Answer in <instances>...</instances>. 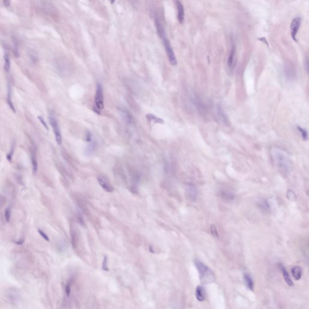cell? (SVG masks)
<instances>
[{
    "mask_svg": "<svg viewBox=\"0 0 309 309\" xmlns=\"http://www.w3.org/2000/svg\"><path fill=\"white\" fill-rule=\"evenodd\" d=\"M272 161L281 171L288 173L292 168V162L289 154L281 148L272 147L270 150Z\"/></svg>",
    "mask_w": 309,
    "mask_h": 309,
    "instance_id": "obj_1",
    "label": "cell"
},
{
    "mask_svg": "<svg viewBox=\"0 0 309 309\" xmlns=\"http://www.w3.org/2000/svg\"><path fill=\"white\" fill-rule=\"evenodd\" d=\"M194 264L198 270L202 284L209 285L215 281L216 277L214 274L207 265L198 259L194 260Z\"/></svg>",
    "mask_w": 309,
    "mask_h": 309,
    "instance_id": "obj_2",
    "label": "cell"
},
{
    "mask_svg": "<svg viewBox=\"0 0 309 309\" xmlns=\"http://www.w3.org/2000/svg\"><path fill=\"white\" fill-rule=\"evenodd\" d=\"M163 41V44L165 48V50L166 52V53L167 55L169 61L170 62V64L173 66H175L177 65V59L175 56V53L171 48V46L170 45V41L168 40L167 38L163 39L162 40Z\"/></svg>",
    "mask_w": 309,
    "mask_h": 309,
    "instance_id": "obj_3",
    "label": "cell"
},
{
    "mask_svg": "<svg viewBox=\"0 0 309 309\" xmlns=\"http://www.w3.org/2000/svg\"><path fill=\"white\" fill-rule=\"evenodd\" d=\"M95 108L100 110L104 109V99L103 87L100 84H97L95 95Z\"/></svg>",
    "mask_w": 309,
    "mask_h": 309,
    "instance_id": "obj_4",
    "label": "cell"
},
{
    "mask_svg": "<svg viewBox=\"0 0 309 309\" xmlns=\"http://www.w3.org/2000/svg\"><path fill=\"white\" fill-rule=\"evenodd\" d=\"M49 120H50V124L52 125L53 127V130L54 131L56 143L58 145H61L62 142V135H61V132L58 122L56 118L53 116H50Z\"/></svg>",
    "mask_w": 309,
    "mask_h": 309,
    "instance_id": "obj_5",
    "label": "cell"
},
{
    "mask_svg": "<svg viewBox=\"0 0 309 309\" xmlns=\"http://www.w3.org/2000/svg\"><path fill=\"white\" fill-rule=\"evenodd\" d=\"M214 115L217 121L222 124L228 123V118L224 111L220 105H216L214 108Z\"/></svg>",
    "mask_w": 309,
    "mask_h": 309,
    "instance_id": "obj_6",
    "label": "cell"
},
{
    "mask_svg": "<svg viewBox=\"0 0 309 309\" xmlns=\"http://www.w3.org/2000/svg\"><path fill=\"white\" fill-rule=\"evenodd\" d=\"M301 23V19L300 17L295 18L291 23V25H290L291 35H292V39L295 41H296V37L298 30L300 27Z\"/></svg>",
    "mask_w": 309,
    "mask_h": 309,
    "instance_id": "obj_7",
    "label": "cell"
},
{
    "mask_svg": "<svg viewBox=\"0 0 309 309\" xmlns=\"http://www.w3.org/2000/svg\"><path fill=\"white\" fill-rule=\"evenodd\" d=\"M154 24H155L158 35L159 36L161 39L162 40L163 39L167 38L163 24L161 22V19L158 16H156L154 18Z\"/></svg>",
    "mask_w": 309,
    "mask_h": 309,
    "instance_id": "obj_8",
    "label": "cell"
},
{
    "mask_svg": "<svg viewBox=\"0 0 309 309\" xmlns=\"http://www.w3.org/2000/svg\"><path fill=\"white\" fill-rule=\"evenodd\" d=\"M97 181L99 184L106 192L109 193H112L114 191L113 187L110 184L107 178H105L103 176H99L97 178Z\"/></svg>",
    "mask_w": 309,
    "mask_h": 309,
    "instance_id": "obj_9",
    "label": "cell"
},
{
    "mask_svg": "<svg viewBox=\"0 0 309 309\" xmlns=\"http://www.w3.org/2000/svg\"><path fill=\"white\" fill-rule=\"evenodd\" d=\"M236 46L235 45V43L233 42L232 44L231 52L229 55L228 63H227L228 67L231 69L234 68L236 66Z\"/></svg>",
    "mask_w": 309,
    "mask_h": 309,
    "instance_id": "obj_10",
    "label": "cell"
},
{
    "mask_svg": "<svg viewBox=\"0 0 309 309\" xmlns=\"http://www.w3.org/2000/svg\"><path fill=\"white\" fill-rule=\"evenodd\" d=\"M176 2V6L177 8V11H178V20L179 23L180 24H183L184 22V18H185V12H184V8L183 6L182 3L181 2L180 0H175Z\"/></svg>",
    "mask_w": 309,
    "mask_h": 309,
    "instance_id": "obj_11",
    "label": "cell"
},
{
    "mask_svg": "<svg viewBox=\"0 0 309 309\" xmlns=\"http://www.w3.org/2000/svg\"><path fill=\"white\" fill-rule=\"evenodd\" d=\"M279 269H281V272H282V274H283V278L285 279V280L287 285L288 286H291V287L294 286V283H293L292 280L291 279L289 275V274L287 272L286 268L282 264H281V263L279 264Z\"/></svg>",
    "mask_w": 309,
    "mask_h": 309,
    "instance_id": "obj_12",
    "label": "cell"
},
{
    "mask_svg": "<svg viewBox=\"0 0 309 309\" xmlns=\"http://www.w3.org/2000/svg\"><path fill=\"white\" fill-rule=\"evenodd\" d=\"M195 295L196 299L199 301H203L206 298V292L203 287L202 286H198L196 289Z\"/></svg>",
    "mask_w": 309,
    "mask_h": 309,
    "instance_id": "obj_13",
    "label": "cell"
},
{
    "mask_svg": "<svg viewBox=\"0 0 309 309\" xmlns=\"http://www.w3.org/2000/svg\"><path fill=\"white\" fill-rule=\"evenodd\" d=\"M243 279H244V282L245 283V285L247 287V288L249 290L253 291L254 290V284L253 279H252V278L251 277V275L249 274L248 273L245 272L244 274H243Z\"/></svg>",
    "mask_w": 309,
    "mask_h": 309,
    "instance_id": "obj_14",
    "label": "cell"
},
{
    "mask_svg": "<svg viewBox=\"0 0 309 309\" xmlns=\"http://www.w3.org/2000/svg\"><path fill=\"white\" fill-rule=\"evenodd\" d=\"M187 194L188 195V198L190 200L194 201L196 200L198 196V192L196 188L193 186H189L188 188Z\"/></svg>",
    "mask_w": 309,
    "mask_h": 309,
    "instance_id": "obj_15",
    "label": "cell"
},
{
    "mask_svg": "<svg viewBox=\"0 0 309 309\" xmlns=\"http://www.w3.org/2000/svg\"><path fill=\"white\" fill-rule=\"evenodd\" d=\"M292 275L296 280H300L302 277L301 268L299 266H294L291 269Z\"/></svg>",
    "mask_w": 309,
    "mask_h": 309,
    "instance_id": "obj_16",
    "label": "cell"
},
{
    "mask_svg": "<svg viewBox=\"0 0 309 309\" xmlns=\"http://www.w3.org/2000/svg\"><path fill=\"white\" fill-rule=\"evenodd\" d=\"M96 147H97V144L95 141L92 140L91 141L89 142V144L86 147V150H85L86 154H88V155H91L95 151Z\"/></svg>",
    "mask_w": 309,
    "mask_h": 309,
    "instance_id": "obj_17",
    "label": "cell"
},
{
    "mask_svg": "<svg viewBox=\"0 0 309 309\" xmlns=\"http://www.w3.org/2000/svg\"><path fill=\"white\" fill-rule=\"evenodd\" d=\"M146 117L147 120L150 121V122H154L155 123H164V121L162 120V118H160V117H158L157 116H154V114H149L146 115Z\"/></svg>",
    "mask_w": 309,
    "mask_h": 309,
    "instance_id": "obj_18",
    "label": "cell"
},
{
    "mask_svg": "<svg viewBox=\"0 0 309 309\" xmlns=\"http://www.w3.org/2000/svg\"><path fill=\"white\" fill-rule=\"evenodd\" d=\"M120 114H121V115L123 117L124 120L127 123H132V122H133V118H132V117L131 115L130 114V113L129 112H127L126 110L122 109V111H120Z\"/></svg>",
    "mask_w": 309,
    "mask_h": 309,
    "instance_id": "obj_19",
    "label": "cell"
},
{
    "mask_svg": "<svg viewBox=\"0 0 309 309\" xmlns=\"http://www.w3.org/2000/svg\"><path fill=\"white\" fill-rule=\"evenodd\" d=\"M10 68V57L8 53H6L4 56V69L6 72H8Z\"/></svg>",
    "mask_w": 309,
    "mask_h": 309,
    "instance_id": "obj_20",
    "label": "cell"
},
{
    "mask_svg": "<svg viewBox=\"0 0 309 309\" xmlns=\"http://www.w3.org/2000/svg\"><path fill=\"white\" fill-rule=\"evenodd\" d=\"M31 161H32V167H33V174H36L38 170V162L35 155L32 156Z\"/></svg>",
    "mask_w": 309,
    "mask_h": 309,
    "instance_id": "obj_21",
    "label": "cell"
},
{
    "mask_svg": "<svg viewBox=\"0 0 309 309\" xmlns=\"http://www.w3.org/2000/svg\"><path fill=\"white\" fill-rule=\"evenodd\" d=\"M298 128V130L299 131V132L301 133V134L302 138V139L304 140H307L308 139V135H307V132L306 131V130L305 129H303L300 126H298L297 127Z\"/></svg>",
    "mask_w": 309,
    "mask_h": 309,
    "instance_id": "obj_22",
    "label": "cell"
},
{
    "mask_svg": "<svg viewBox=\"0 0 309 309\" xmlns=\"http://www.w3.org/2000/svg\"><path fill=\"white\" fill-rule=\"evenodd\" d=\"M210 231H211V234L216 238H218L219 237V234H218V231H217V230L216 226L215 225L213 224L211 225L210 226Z\"/></svg>",
    "mask_w": 309,
    "mask_h": 309,
    "instance_id": "obj_23",
    "label": "cell"
},
{
    "mask_svg": "<svg viewBox=\"0 0 309 309\" xmlns=\"http://www.w3.org/2000/svg\"><path fill=\"white\" fill-rule=\"evenodd\" d=\"M259 207L261 208L264 211H268L269 209V204L266 202V201H264L259 203Z\"/></svg>",
    "mask_w": 309,
    "mask_h": 309,
    "instance_id": "obj_24",
    "label": "cell"
},
{
    "mask_svg": "<svg viewBox=\"0 0 309 309\" xmlns=\"http://www.w3.org/2000/svg\"><path fill=\"white\" fill-rule=\"evenodd\" d=\"M4 216H5V219H6V222L8 223L10 222V217H11V211H10V209L9 208H7L6 209L5 213H4Z\"/></svg>",
    "mask_w": 309,
    "mask_h": 309,
    "instance_id": "obj_25",
    "label": "cell"
},
{
    "mask_svg": "<svg viewBox=\"0 0 309 309\" xmlns=\"http://www.w3.org/2000/svg\"><path fill=\"white\" fill-rule=\"evenodd\" d=\"M102 269L103 270L109 271V268L108 267V258L106 256H105L103 258V263H102Z\"/></svg>",
    "mask_w": 309,
    "mask_h": 309,
    "instance_id": "obj_26",
    "label": "cell"
},
{
    "mask_svg": "<svg viewBox=\"0 0 309 309\" xmlns=\"http://www.w3.org/2000/svg\"><path fill=\"white\" fill-rule=\"evenodd\" d=\"M38 232L40 234V235L42 237V238H44L47 241H50V239H49L48 236L46 235V234L44 232L42 231V230H38Z\"/></svg>",
    "mask_w": 309,
    "mask_h": 309,
    "instance_id": "obj_27",
    "label": "cell"
},
{
    "mask_svg": "<svg viewBox=\"0 0 309 309\" xmlns=\"http://www.w3.org/2000/svg\"><path fill=\"white\" fill-rule=\"evenodd\" d=\"M287 197H288L289 199H290L291 200H294L295 198H296L295 194L292 190H289L288 192V193H287Z\"/></svg>",
    "mask_w": 309,
    "mask_h": 309,
    "instance_id": "obj_28",
    "label": "cell"
},
{
    "mask_svg": "<svg viewBox=\"0 0 309 309\" xmlns=\"http://www.w3.org/2000/svg\"><path fill=\"white\" fill-rule=\"evenodd\" d=\"M38 118L39 120H40V122H41L42 124V125H43V126L46 127V130H48V126H47V124H46V123L45 120H44V118H43L41 116H38Z\"/></svg>",
    "mask_w": 309,
    "mask_h": 309,
    "instance_id": "obj_29",
    "label": "cell"
},
{
    "mask_svg": "<svg viewBox=\"0 0 309 309\" xmlns=\"http://www.w3.org/2000/svg\"><path fill=\"white\" fill-rule=\"evenodd\" d=\"M70 292H71V286L70 283H68L65 287V293L67 296H70Z\"/></svg>",
    "mask_w": 309,
    "mask_h": 309,
    "instance_id": "obj_30",
    "label": "cell"
},
{
    "mask_svg": "<svg viewBox=\"0 0 309 309\" xmlns=\"http://www.w3.org/2000/svg\"><path fill=\"white\" fill-rule=\"evenodd\" d=\"M86 137V141L87 142H88V143H89V142H90V141H91L93 140V138H92V135H91V132H88L87 133Z\"/></svg>",
    "mask_w": 309,
    "mask_h": 309,
    "instance_id": "obj_31",
    "label": "cell"
},
{
    "mask_svg": "<svg viewBox=\"0 0 309 309\" xmlns=\"http://www.w3.org/2000/svg\"><path fill=\"white\" fill-rule=\"evenodd\" d=\"M304 68L307 71V72L308 73V71H309V63H308V59L307 58H306L304 61Z\"/></svg>",
    "mask_w": 309,
    "mask_h": 309,
    "instance_id": "obj_32",
    "label": "cell"
},
{
    "mask_svg": "<svg viewBox=\"0 0 309 309\" xmlns=\"http://www.w3.org/2000/svg\"><path fill=\"white\" fill-rule=\"evenodd\" d=\"M11 0H3V4L6 7H8L10 4Z\"/></svg>",
    "mask_w": 309,
    "mask_h": 309,
    "instance_id": "obj_33",
    "label": "cell"
},
{
    "mask_svg": "<svg viewBox=\"0 0 309 309\" xmlns=\"http://www.w3.org/2000/svg\"><path fill=\"white\" fill-rule=\"evenodd\" d=\"M24 241V239H22L19 240H18V241H16V243L17 245H21L23 244Z\"/></svg>",
    "mask_w": 309,
    "mask_h": 309,
    "instance_id": "obj_34",
    "label": "cell"
},
{
    "mask_svg": "<svg viewBox=\"0 0 309 309\" xmlns=\"http://www.w3.org/2000/svg\"><path fill=\"white\" fill-rule=\"evenodd\" d=\"M109 1H110V3L111 4H113L115 3V0H109Z\"/></svg>",
    "mask_w": 309,
    "mask_h": 309,
    "instance_id": "obj_35",
    "label": "cell"
}]
</instances>
